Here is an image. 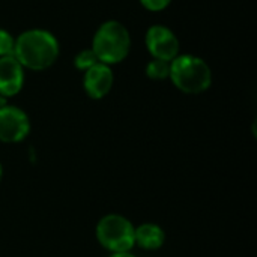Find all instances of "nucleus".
I'll list each match as a JSON object with an SVG mask.
<instances>
[{
	"label": "nucleus",
	"mask_w": 257,
	"mask_h": 257,
	"mask_svg": "<svg viewBox=\"0 0 257 257\" xmlns=\"http://www.w3.org/2000/svg\"><path fill=\"white\" fill-rule=\"evenodd\" d=\"M59 53V41L51 32L44 29H30L18 35L12 56L23 68L30 71H44L57 60Z\"/></svg>",
	"instance_id": "obj_1"
},
{
	"label": "nucleus",
	"mask_w": 257,
	"mask_h": 257,
	"mask_svg": "<svg viewBox=\"0 0 257 257\" xmlns=\"http://www.w3.org/2000/svg\"><path fill=\"white\" fill-rule=\"evenodd\" d=\"M131 48V36L128 29L116 21L110 20L102 23L93 35L92 51L98 60L104 65H116L126 59Z\"/></svg>",
	"instance_id": "obj_2"
},
{
	"label": "nucleus",
	"mask_w": 257,
	"mask_h": 257,
	"mask_svg": "<svg viewBox=\"0 0 257 257\" xmlns=\"http://www.w3.org/2000/svg\"><path fill=\"white\" fill-rule=\"evenodd\" d=\"M173 84L185 93H202L212 83L209 65L193 54H178L170 62V75Z\"/></svg>",
	"instance_id": "obj_3"
},
{
	"label": "nucleus",
	"mask_w": 257,
	"mask_h": 257,
	"mask_svg": "<svg viewBox=\"0 0 257 257\" xmlns=\"http://www.w3.org/2000/svg\"><path fill=\"white\" fill-rule=\"evenodd\" d=\"M96 238L99 244L114 253H126L134 245V227L120 215H107L96 226Z\"/></svg>",
	"instance_id": "obj_4"
},
{
	"label": "nucleus",
	"mask_w": 257,
	"mask_h": 257,
	"mask_svg": "<svg viewBox=\"0 0 257 257\" xmlns=\"http://www.w3.org/2000/svg\"><path fill=\"white\" fill-rule=\"evenodd\" d=\"M148 51L154 59L172 62L179 54V41L173 30L166 26H152L145 36Z\"/></svg>",
	"instance_id": "obj_5"
},
{
	"label": "nucleus",
	"mask_w": 257,
	"mask_h": 257,
	"mask_svg": "<svg viewBox=\"0 0 257 257\" xmlns=\"http://www.w3.org/2000/svg\"><path fill=\"white\" fill-rule=\"evenodd\" d=\"M30 130L27 114L12 105H0V140L6 143L21 142Z\"/></svg>",
	"instance_id": "obj_6"
},
{
	"label": "nucleus",
	"mask_w": 257,
	"mask_h": 257,
	"mask_svg": "<svg viewBox=\"0 0 257 257\" xmlns=\"http://www.w3.org/2000/svg\"><path fill=\"white\" fill-rule=\"evenodd\" d=\"M113 81H114V75L111 68L108 65L98 62L96 65L84 71L83 87L90 98L101 99L111 90Z\"/></svg>",
	"instance_id": "obj_7"
},
{
	"label": "nucleus",
	"mask_w": 257,
	"mask_h": 257,
	"mask_svg": "<svg viewBox=\"0 0 257 257\" xmlns=\"http://www.w3.org/2000/svg\"><path fill=\"white\" fill-rule=\"evenodd\" d=\"M24 84V68L11 54L0 57V96L17 95Z\"/></svg>",
	"instance_id": "obj_8"
},
{
	"label": "nucleus",
	"mask_w": 257,
	"mask_h": 257,
	"mask_svg": "<svg viewBox=\"0 0 257 257\" xmlns=\"http://www.w3.org/2000/svg\"><path fill=\"white\" fill-rule=\"evenodd\" d=\"M134 241L145 250H157L164 244V232L157 224H142L134 230Z\"/></svg>",
	"instance_id": "obj_9"
},
{
	"label": "nucleus",
	"mask_w": 257,
	"mask_h": 257,
	"mask_svg": "<svg viewBox=\"0 0 257 257\" xmlns=\"http://www.w3.org/2000/svg\"><path fill=\"white\" fill-rule=\"evenodd\" d=\"M146 75L152 80H166L170 75V62L152 59L146 65Z\"/></svg>",
	"instance_id": "obj_10"
},
{
	"label": "nucleus",
	"mask_w": 257,
	"mask_h": 257,
	"mask_svg": "<svg viewBox=\"0 0 257 257\" xmlns=\"http://www.w3.org/2000/svg\"><path fill=\"white\" fill-rule=\"evenodd\" d=\"M99 60L95 56V53L92 51V48L87 50H81L75 57H74V65L75 68H78L80 71H86L89 68H92L93 65H96Z\"/></svg>",
	"instance_id": "obj_11"
},
{
	"label": "nucleus",
	"mask_w": 257,
	"mask_h": 257,
	"mask_svg": "<svg viewBox=\"0 0 257 257\" xmlns=\"http://www.w3.org/2000/svg\"><path fill=\"white\" fill-rule=\"evenodd\" d=\"M15 38L5 29H0V57L11 56L14 53Z\"/></svg>",
	"instance_id": "obj_12"
},
{
	"label": "nucleus",
	"mask_w": 257,
	"mask_h": 257,
	"mask_svg": "<svg viewBox=\"0 0 257 257\" xmlns=\"http://www.w3.org/2000/svg\"><path fill=\"white\" fill-rule=\"evenodd\" d=\"M142 6L151 12H160V11H164L170 3L172 0H140Z\"/></svg>",
	"instance_id": "obj_13"
},
{
	"label": "nucleus",
	"mask_w": 257,
	"mask_h": 257,
	"mask_svg": "<svg viewBox=\"0 0 257 257\" xmlns=\"http://www.w3.org/2000/svg\"><path fill=\"white\" fill-rule=\"evenodd\" d=\"M110 257H134L133 254H130L128 251L126 253H114L113 256H110Z\"/></svg>",
	"instance_id": "obj_14"
},
{
	"label": "nucleus",
	"mask_w": 257,
	"mask_h": 257,
	"mask_svg": "<svg viewBox=\"0 0 257 257\" xmlns=\"http://www.w3.org/2000/svg\"><path fill=\"white\" fill-rule=\"evenodd\" d=\"M0 178H2V166H0Z\"/></svg>",
	"instance_id": "obj_15"
},
{
	"label": "nucleus",
	"mask_w": 257,
	"mask_h": 257,
	"mask_svg": "<svg viewBox=\"0 0 257 257\" xmlns=\"http://www.w3.org/2000/svg\"><path fill=\"white\" fill-rule=\"evenodd\" d=\"M0 101H2V99H0Z\"/></svg>",
	"instance_id": "obj_16"
}]
</instances>
